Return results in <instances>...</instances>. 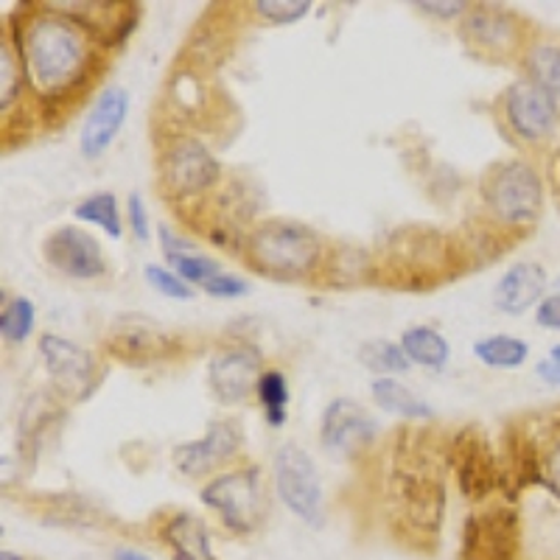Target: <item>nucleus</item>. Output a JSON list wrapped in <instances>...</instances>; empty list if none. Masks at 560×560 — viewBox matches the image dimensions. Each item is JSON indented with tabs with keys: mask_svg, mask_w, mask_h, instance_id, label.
Segmentation results:
<instances>
[{
	"mask_svg": "<svg viewBox=\"0 0 560 560\" xmlns=\"http://www.w3.org/2000/svg\"><path fill=\"white\" fill-rule=\"evenodd\" d=\"M18 54L23 73L43 98H59L77 90L90 62L84 28L59 12L34 18L18 34Z\"/></svg>",
	"mask_w": 560,
	"mask_h": 560,
	"instance_id": "f257e3e1",
	"label": "nucleus"
},
{
	"mask_svg": "<svg viewBox=\"0 0 560 560\" xmlns=\"http://www.w3.org/2000/svg\"><path fill=\"white\" fill-rule=\"evenodd\" d=\"M249 264L275 280H300L317 269L323 242L306 224L292 219H267L247 236Z\"/></svg>",
	"mask_w": 560,
	"mask_h": 560,
	"instance_id": "f03ea898",
	"label": "nucleus"
},
{
	"mask_svg": "<svg viewBox=\"0 0 560 560\" xmlns=\"http://www.w3.org/2000/svg\"><path fill=\"white\" fill-rule=\"evenodd\" d=\"M482 199L490 217L504 228H533L547 205V185L533 163L508 160L485 174Z\"/></svg>",
	"mask_w": 560,
	"mask_h": 560,
	"instance_id": "7ed1b4c3",
	"label": "nucleus"
},
{
	"mask_svg": "<svg viewBox=\"0 0 560 560\" xmlns=\"http://www.w3.org/2000/svg\"><path fill=\"white\" fill-rule=\"evenodd\" d=\"M199 497L213 513H219L224 527L236 535L255 533L261 527L269 508L261 468H255V465L210 479Z\"/></svg>",
	"mask_w": 560,
	"mask_h": 560,
	"instance_id": "20e7f679",
	"label": "nucleus"
},
{
	"mask_svg": "<svg viewBox=\"0 0 560 560\" xmlns=\"http://www.w3.org/2000/svg\"><path fill=\"white\" fill-rule=\"evenodd\" d=\"M275 488L280 502L312 527L323 524V482L314 459L294 443L280 446L275 454Z\"/></svg>",
	"mask_w": 560,
	"mask_h": 560,
	"instance_id": "39448f33",
	"label": "nucleus"
},
{
	"mask_svg": "<svg viewBox=\"0 0 560 560\" xmlns=\"http://www.w3.org/2000/svg\"><path fill=\"white\" fill-rule=\"evenodd\" d=\"M504 121L518 140L541 147L558 135L560 102L527 77L516 79L504 90Z\"/></svg>",
	"mask_w": 560,
	"mask_h": 560,
	"instance_id": "423d86ee",
	"label": "nucleus"
},
{
	"mask_svg": "<svg viewBox=\"0 0 560 560\" xmlns=\"http://www.w3.org/2000/svg\"><path fill=\"white\" fill-rule=\"evenodd\" d=\"M39 357H43V364L54 384L77 401L90 398L102 384V370H98L96 357L70 339L57 337V334H43L39 337Z\"/></svg>",
	"mask_w": 560,
	"mask_h": 560,
	"instance_id": "0eeeda50",
	"label": "nucleus"
},
{
	"mask_svg": "<svg viewBox=\"0 0 560 560\" xmlns=\"http://www.w3.org/2000/svg\"><path fill=\"white\" fill-rule=\"evenodd\" d=\"M160 174H163L166 194L177 199L197 197L217 185L219 163L199 140L183 138L163 152Z\"/></svg>",
	"mask_w": 560,
	"mask_h": 560,
	"instance_id": "6e6552de",
	"label": "nucleus"
},
{
	"mask_svg": "<svg viewBox=\"0 0 560 560\" xmlns=\"http://www.w3.org/2000/svg\"><path fill=\"white\" fill-rule=\"evenodd\" d=\"M264 359L253 345H230L210 359V389L224 407L244 404L264 376Z\"/></svg>",
	"mask_w": 560,
	"mask_h": 560,
	"instance_id": "1a4fd4ad",
	"label": "nucleus"
},
{
	"mask_svg": "<svg viewBox=\"0 0 560 560\" xmlns=\"http://www.w3.org/2000/svg\"><path fill=\"white\" fill-rule=\"evenodd\" d=\"M43 255L48 267L73 280H96L107 272L104 253L98 242L82 228H57L43 242Z\"/></svg>",
	"mask_w": 560,
	"mask_h": 560,
	"instance_id": "9d476101",
	"label": "nucleus"
},
{
	"mask_svg": "<svg viewBox=\"0 0 560 560\" xmlns=\"http://www.w3.org/2000/svg\"><path fill=\"white\" fill-rule=\"evenodd\" d=\"M242 448V429L233 420H213L208 423V432L191 443H179L174 446L172 459L177 465V471L185 477L199 479L208 477L213 468L230 463Z\"/></svg>",
	"mask_w": 560,
	"mask_h": 560,
	"instance_id": "9b49d317",
	"label": "nucleus"
},
{
	"mask_svg": "<svg viewBox=\"0 0 560 560\" xmlns=\"http://www.w3.org/2000/svg\"><path fill=\"white\" fill-rule=\"evenodd\" d=\"M172 345V337L154 319L143 317V314L118 317L107 334L109 353L115 359H121V362L135 364V368H147V364L166 359Z\"/></svg>",
	"mask_w": 560,
	"mask_h": 560,
	"instance_id": "f8f14e48",
	"label": "nucleus"
},
{
	"mask_svg": "<svg viewBox=\"0 0 560 560\" xmlns=\"http://www.w3.org/2000/svg\"><path fill=\"white\" fill-rule=\"evenodd\" d=\"M376 429V420L370 418L362 404L353 401V398H334L323 412L319 438H323V446L328 452L353 457L373 443Z\"/></svg>",
	"mask_w": 560,
	"mask_h": 560,
	"instance_id": "ddd939ff",
	"label": "nucleus"
},
{
	"mask_svg": "<svg viewBox=\"0 0 560 560\" xmlns=\"http://www.w3.org/2000/svg\"><path fill=\"white\" fill-rule=\"evenodd\" d=\"M129 115V93L121 84H109L98 93L90 113L84 115L82 132H79V149L88 160H96L113 147V140L121 132Z\"/></svg>",
	"mask_w": 560,
	"mask_h": 560,
	"instance_id": "4468645a",
	"label": "nucleus"
},
{
	"mask_svg": "<svg viewBox=\"0 0 560 560\" xmlns=\"http://www.w3.org/2000/svg\"><path fill=\"white\" fill-rule=\"evenodd\" d=\"M549 272L538 261H518L504 269L499 283L493 287V303L508 317H524L535 312L549 289Z\"/></svg>",
	"mask_w": 560,
	"mask_h": 560,
	"instance_id": "2eb2a0df",
	"label": "nucleus"
},
{
	"mask_svg": "<svg viewBox=\"0 0 560 560\" xmlns=\"http://www.w3.org/2000/svg\"><path fill=\"white\" fill-rule=\"evenodd\" d=\"M465 37L477 43L482 51L499 54V57H510L516 51L524 54V48L529 45L516 14L493 7H477L468 14Z\"/></svg>",
	"mask_w": 560,
	"mask_h": 560,
	"instance_id": "dca6fc26",
	"label": "nucleus"
},
{
	"mask_svg": "<svg viewBox=\"0 0 560 560\" xmlns=\"http://www.w3.org/2000/svg\"><path fill=\"white\" fill-rule=\"evenodd\" d=\"M160 535L172 549L174 560H219L210 549V535L205 522L188 510H179V513L168 516Z\"/></svg>",
	"mask_w": 560,
	"mask_h": 560,
	"instance_id": "f3484780",
	"label": "nucleus"
},
{
	"mask_svg": "<svg viewBox=\"0 0 560 560\" xmlns=\"http://www.w3.org/2000/svg\"><path fill=\"white\" fill-rule=\"evenodd\" d=\"M524 73L529 82L544 88L552 98L560 102V39L538 37L524 48L522 54Z\"/></svg>",
	"mask_w": 560,
	"mask_h": 560,
	"instance_id": "a211bd4d",
	"label": "nucleus"
},
{
	"mask_svg": "<svg viewBox=\"0 0 560 560\" xmlns=\"http://www.w3.org/2000/svg\"><path fill=\"white\" fill-rule=\"evenodd\" d=\"M401 348L412 364L429 370H443L452 357L448 339L440 331L429 328V325H415L401 334Z\"/></svg>",
	"mask_w": 560,
	"mask_h": 560,
	"instance_id": "6ab92c4d",
	"label": "nucleus"
},
{
	"mask_svg": "<svg viewBox=\"0 0 560 560\" xmlns=\"http://www.w3.org/2000/svg\"><path fill=\"white\" fill-rule=\"evenodd\" d=\"M370 393H373V401L382 412L398 415V418H409V420H427L432 418L434 409L429 407L427 401H420L418 395L409 393L401 382H395V378H376V382L370 384Z\"/></svg>",
	"mask_w": 560,
	"mask_h": 560,
	"instance_id": "aec40b11",
	"label": "nucleus"
},
{
	"mask_svg": "<svg viewBox=\"0 0 560 560\" xmlns=\"http://www.w3.org/2000/svg\"><path fill=\"white\" fill-rule=\"evenodd\" d=\"M457 474L468 497H482L493 482V457L485 452V440H468L457 459Z\"/></svg>",
	"mask_w": 560,
	"mask_h": 560,
	"instance_id": "412c9836",
	"label": "nucleus"
},
{
	"mask_svg": "<svg viewBox=\"0 0 560 560\" xmlns=\"http://www.w3.org/2000/svg\"><path fill=\"white\" fill-rule=\"evenodd\" d=\"M474 357L482 364H488V368L516 370L527 364L529 342L510 337V334H493V337H485L474 345Z\"/></svg>",
	"mask_w": 560,
	"mask_h": 560,
	"instance_id": "4be33fe9",
	"label": "nucleus"
},
{
	"mask_svg": "<svg viewBox=\"0 0 560 560\" xmlns=\"http://www.w3.org/2000/svg\"><path fill=\"white\" fill-rule=\"evenodd\" d=\"M73 213H77L79 222L102 228V233H107L109 238H121L124 224H121V210H118V199H115V194L109 191L90 194L88 199H82V202L73 208Z\"/></svg>",
	"mask_w": 560,
	"mask_h": 560,
	"instance_id": "5701e85b",
	"label": "nucleus"
},
{
	"mask_svg": "<svg viewBox=\"0 0 560 560\" xmlns=\"http://www.w3.org/2000/svg\"><path fill=\"white\" fill-rule=\"evenodd\" d=\"M359 362L368 370L378 373V378H393V373H407L409 359L404 353L401 342L395 345L389 339H373V342H364L359 348Z\"/></svg>",
	"mask_w": 560,
	"mask_h": 560,
	"instance_id": "b1692460",
	"label": "nucleus"
},
{
	"mask_svg": "<svg viewBox=\"0 0 560 560\" xmlns=\"http://www.w3.org/2000/svg\"><path fill=\"white\" fill-rule=\"evenodd\" d=\"M255 395L261 401L269 427H283L289 407L287 376L280 370H264V376L258 378V387H255Z\"/></svg>",
	"mask_w": 560,
	"mask_h": 560,
	"instance_id": "393cba45",
	"label": "nucleus"
},
{
	"mask_svg": "<svg viewBox=\"0 0 560 560\" xmlns=\"http://www.w3.org/2000/svg\"><path fill=\"white\" fill-rule=\"evenodd\" d=\"M34 328V303L28 298H14L0 312V334L12 345H23L32 337Z\"/></svg>",
	"mask_w": 560,
	"mask_h": 560,
	"instance_id": "a878e982",
	"label": "nucleus"
},
{
	"mask_svg": "<svg viewBox=\"0 0 560 560\" xmlns=\"http://www.w3.org/2000/svg\"><path fill=\"white\" fill-rule=\"evenodd\" d=\"M168 264L174 267V272L179 275V278L191 287V283H208L210 278H217L219 272H222V267H219V261H213V258H208V255L202 253H183V255H166Z\"/></svg>",
	"mask_w": 560,
	"mask_h": 560,
	"instance_id": "bb28decb",
	"label": "nucleus"
},
{
	"mask_svg": "<svg viewBox=\"0 0 560 560\" xmlns=\"http://www.w3.org/2000/svg\"><path fill=\"white\" fill-rule=\"evenodd\" d=\"M535 477L541 479L555 497L560 499V423L549 432L547 446L541 448V454L535 459Z\"/></svg>",
	"mask_w": 560,
	"mask_h": 560,
	"instance_id": "cd10ccee",
	"label": "nucleus"
},
{
	"mask_svg": "<svg viewBox=\"0 0 560 560\" xmlns=\"http://www.w3.org/2000/svg\"><path fill=\"white\" fill-rule=\"evenodd\" d=\"M0 77H3L0 79V109L7 113L9 104L18 98L20 77H26L18 51H9V39H3V45H0Z\"/></svg>",
	"mask_w": 560,
	"mask_h": 560,
	"instance_id": "c85d7f7f",
	"label": "nucleus"
},
{
	"mask_svg": "<svg viewBox=\"0 0 560 560\" xmlns=\"http://www.w3.org/2000/svg\"><path fill=\"white\" fill-rule=\"evenodd\" d=\"M143 278H147V283L154 289V292L163 294V298H168V300H191L194 298V289L188 287V283H185L177 272H172V269H166V267L147 264V267H143Z\"/></svg>",
	"mask_w": 560,
	"mask_h": 560,
	"instance_id": "c756f323",
	"label": "nucleus"
},
{
	"mask_svg": "<svg viewBox=\"0 0 560 560\" xmlns=\"http://www.w3.org/2000/svg\"><path fill=\"white\" fill-rule=\"evenodd\" d=\"M253 9L269 23L287 26V23H298V20L306 18L312 12V3L308 0H258V3H253Z\"/></svg>",
	"mask_w": 560,
	"mask_h": 560,
	"instance_id": "7c9ffc66",
	"label": "nucleus"
},
{
	"mask_svg": "<svg viewBox=\"0 0 560 560\" xmlns=\"http://www.w3.org/2000/svg\"><path fill=\"white\" fill-rule=\"evenodd\" d=\"M533 317H535V325H538V328L560 334V278H555L552 283H549L547 294H544L541 303L535 306Z\"/></svg>",
	"mask_w": 560,
	"mask_h": 560,
	"instance_id": "2f4dec72",
	"label": "nucleus"
},
{
	"mask_svg": "<svg viewBox=\"0 0 560 560\" xmlns=\"http://www.w3.org/2000/svg\"><path fill=\"white\" fill-rule=\"evenodd\" d=\"M202 289L205 294H210V298H228V300H236V298H244V294H249L247 280L236 278V275H222V272H219L217 278H210Z\"/></svg>",
	"mask_w": 560,
	"mask_h": 560,
	"instance_id": "473e14b6",
	"label": "nucleus"
},
{
	"mask_svg": "<svg viewBox=\"0 0 560 560\" xmlns=\"http://www.w3.org/2000/svg\"><path fill=\"white\" fill-rule=\"evenodd\" d=\"M127 217L129 224H132V233L138 242H149V217H147V205L140 199L138 191L129 194L127 199Z\"/></svg>",
	"mask_w": 560,
	"mask_h": 560,
	"instance_id": "72a5a7b5",
	"label": "nucleus"
},
{
	"mask_svg": "<svg viewBox=\"0 0 560 560\" xmlns=\"http://www.w3.org/2000/svg\"><path fill=\"white\" fill-rule=\"evenodd\" d=\"M412 9L429 14V18L452 20V18H459V14L468 9V3H463V0H452V3H429V0H415Z\"/></svg>",
	"mask_w": 560,
	"mask_h": 560,
	"instance_id": "f704fd0d",
	"label": "nucleus"
},
{
	"mask_svg": "<svg viewBox=\"0 0 560 560\" xmlns=\"http://www.w3.org/2000/svg\"><path fill=\"white\" fill-rule=\"evenodd\" d=\"M160 242H163V249L166 255H183V253H194V242L188 238H177L166 224H160Z\"/></svg>",
	"mask_w": 560,
	"mask_h": 560,
	"instance_id": "c9c22d12",
	"label": "nucleus"
},
{
	"mask_svg": "<svg viewBox=\"0 0 560 560\" xmlns=\"http://www.w3.org/2000/svg\"><path fill=\"white\" fill-rule=\"evenodd\" d=\"M535 376L541 378L547 387L552 389H560V362H555V359H541V362L535 364Z\"/></svg>",
	"mask_w": 560,
	"mask_h": 560,
	"instance_id": "e433bc0d",
	"label": "nucleus"
},
{
	"mask_svg": "<svg viewBox=\"0 0 560 560\" xmlns=\"http://www.w3.org/2000/svg\"><path fill=\"white\" fill-rule=\"evenodd\" d=\"M115 560H152L149 555L138 552V549H115L113 552Z\"/></svg>",
	"mask_w": 560,
	"mask_h": 560,
	"instance_id": "4c0bfd02",
	"label": "nucleus"
},
{
	"mask_svg": "<svg viewBox=\"0 0 560 560\" xmlns=\"http://www.w3.org/2000/svg\"><path fill=\"white\" fill-rule=\"evenodd\" d=\"M0 560H23V555L12 552V549H3V552H0Z\"/></svg>",
	"mask_w": 560,
	"mask_h": 560,
	"instance_id": "58836bf2",
	"label": "nucleus"
},
{
	"mask_svg": "<svg viewBox=\"0 0 560 560\" xmlns=\"http://www.w3.org/2000/svg\"><path fill=\"white\" fill-rule=\"evenodd\" d=\"M549 359H555V362H560V342H555L552 348H549Z\"/></svg>",
	"mask_w": 560,
	"mask_h": 560,
	"instance_id": "ea45409f",
	"label": "nucleus"
},
{
	"mask_svg": "<svg viewBox=\"0 0 560 560\" xmlns=\"http://www.w3.org/2000/svg\"><path fill=\"white\" fill-rule=\"evenodd\" d=\"M555 188H558V197H560V163H558V172H555Z\"/></svg>",
	"mask_w": 560,
	"mask_h": 560,
	"instance_id": "a19ab883",
	"label": "nucleus"
}]
</instances>
